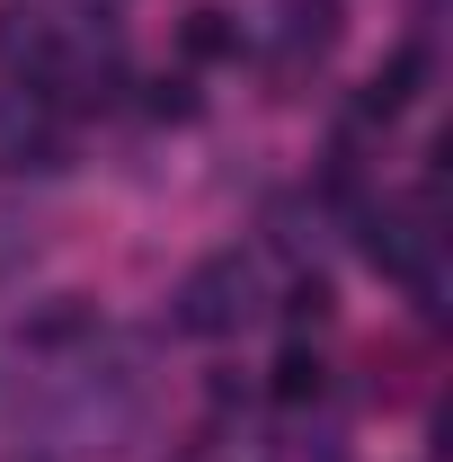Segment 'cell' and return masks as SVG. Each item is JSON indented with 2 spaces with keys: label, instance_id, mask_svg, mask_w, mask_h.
Returning a JSON list of instances; mask_svg holds the SVG:
<instances>
[{
  "label": "cell",
  "instance_id": "obj_1",
  "mask_svg": "<svg viewBox=\"0 0 453 462\" xmlns=\"http://www.w3.org/2000/svg\"><path fill=\"white\" fill-rule=\"evenodd\" d=\"M258 311H267V276H258L249 249H214V258H196L170 285V329L178 338H240Z\"/></svg>",
  "mask_w": 453,
  "mask_h": 462
},
{
  "label": "cell",
  "instance_id": "obj_2",
  "mask_svg": "<svg viewBox=\"0 0 453 462\" xmlns=\"http://www.w3.org/2000/svg\"><path fill=\"white\" fill-rule=\"evenodd\" d=\"M71 170V107L45 89H0V178H62Z\"/></svg>",
  "mask_w": 453,
  "mask_h": 462
},
{
  "label": "cell",
  "instance_id": "obj_3",
  "mask_svg": "<svg viewBox=\"0 0 453 462\" xmlns=\"http://www.w3.org/2000/svg\"><path fill=\"white\" fill-rule=\"evenodd\" d=\"M54 71H62V9L9 0L0 9V89H45L54 98Z\"/></svg>",
  "mask_w": 453,
  "mask_h": 462
},
{
  "label": "cell",
  "instance_id": "obj_4",
  "mask_svg": "<svg viewBox=\"0 0 453 462\" xmlns=\"http://www.w3.org/2000/svg\"><path fill=\"white\" fill-rule=\"evenodd\" d=\"M347 0H276V80H302L338 54Z\"/></svg>",
  "mask_w": 453,
  "mask_h": 462
},
{
  "label": "cell",
  "instance_id": "obj_5",
  "mask_svg": "<svg viewBox=\"0 0 453 462\" xmlns=\"http://www.w3.org/2000/svg\"><path fill=\"white\" fill-rule=\"evenodd\" d=\"M427 71H436V54H427V45L409 36V45H400V54L383 62L374 80H365L356 116H365V125H392V116H409V107H418V89H427Z\"/></svg>",
  "mask_w": 453,
  "mask_h": 462
},
{
  "label": "cell",
  "instance_id": "obj_6",
  "mask_svg": "<svg viewBox=\"0 0 453 462\" xmlns=\"http://www.w3.org/2000/svg\"><path fill=\"white\" fill-rule=\"evenodd\" d=\"M178 45H187V62H231V54H240V18L214 9V0H196L187 27H178Z\"/></svg>",
  "mask_w": 453,
  "mask_h": 462
},
{
  "label": "cell",
  "instance_id": "obj_7",
  "mask_svg": "<svg viewBox=\"0 0 453 462\" xmlns=\"http://www.w3.org/2000/svg\"><path fill=\"white\" fill-rule=\"evenodd\" d=\"M276 401H284V409L320 401V356H311V346H302V338H293V346H284V356H276Z\"/></svg>",
  "mask_w": 453,
  "mask_h": 462
},
{
  "label": "cell",
  "instance_id": "obj_8",
  "mask_svg": "<svg viewBox=\"0 0 453 462\" xmlns=\"http://www.w3.org/2000/svg\"><path fill=\"white\" fill-rule=\"evenodd\" d=\"M178 462H267V454H258L249 436H231V427H205V436H196Z\"/></svg>",
  "mask_w": 453,
  "mask_h": 462
},
{
  "label": "cell",
  "instance_id": "obj_9",
  "mask_svg": "<svg viewBox=\"0 0 453 462\" xmlns=\"http://www.w3.org/2000/svg\"><path fill=\"white\" fill-rule=\"evenodd\" d=\"M18 392H27V356H18V338H0V427L18 418Z\"/></svg>",
  "mask_w": 453,
  "mask_h": 462
},
{
  "label": "cell",
  "instance_id": "obj_10",
  "mask_svg": "<svg viewBox=\"0 0 453 462\" xmlns=\"http://www.w3.org/2000/svg\"><path fill=\"white\" fill-rule=\"evenodd\" d=\"M27 249H36V240H27V231H18V223H0V276H9V267H18V258H27Z\"/></svg>",
  "mask_w": 453,
  "mask_h": 462
}]
</instances>
